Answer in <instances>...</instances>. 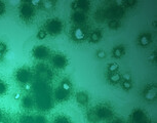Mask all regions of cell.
<instances>
[{
  "label": "cell",
  "instance_id": "5b68a950",
  "mask_svg": "<svg viewBox=\"0 0 157 123\" xmlns=\"http://www.w3.org/2000/svg\"><path fill=\"white\" fill-rule=\"evenodd\" d=\"M71 19H72V20L75 24L81 25V24H83L85 20H86V15H85V13H83V11L77 10V11H74V13H72Z\"/></svg>",
  "mask_w": 157,
  "mask_h": 123
},
{
  "label": "cell",
  "instance_id": "52a82bcc",
  "mask_svg": "<svg viewBox=\"0 0 157 123\" xmlns=\"http://www.w3.org/2000/svg\"><path fill=\"white\" fill-rule=\"evenodd\" d=\"M84 37H85V31L82 28L77 27V28L74 29V31H73V39L75 41H81L84 39Z\"/></svg>",
  "mask_w": 157,
  "mask_h": 123
},
{
  "label": "cell",
  "instance_id": "30bf717a",
  "mask_svg": "<svg viewBox=\"0 0 157 123\" xmlns=\"http://www.w3.org/2000/svg\"><path fill=\"white\" fill-rule=\"evenodd\" d=\"M76 101L79 105H86L88 102V95L84 91H79L76 95Z\"/></svg>",
  "mask_w": 157,
  "mask_h": 123
},
{
  "label": "cell",
  "instance_id": "4dcf8cb0",
  "mask_svg": "<svg viewBox=\"0 0 157 123\" xmlns=\"http://www.w3.org/2000/svg\"><path fill=\"white\" fill-rule=\"evenodd\" d=\"M71 7H72L73 9H78L77 1H75V2H72V4H71Z\"/></svg>",
  "mask_w": 157,
  "mask_h": 123
},
{
  "label": "cell",
  "instance_id": "4fadbf2b",
  "mask_svg": "<svg viewBox=\"0 0 157 123\" xmlns=\"http://www.w3.org/2000/svg\"><path fill=\"white\" fill-rule=\"evenodd\" d=\"M109 80H110L111 83H118L121 80V75L117 72H114V73H111L110 76H109Z\"/></svg>",
  "mask_w": 157,
  "mask_h": 123
},
{
  "label": "cell",
  "instance_id": "cb8c5ba5",
  "mask_svg": "<svg viewBox=\"0 0 157 123\" xmlns=\"http://www.w3.org/2000/svg\"><path fill=\"white\" fill-rule=\"evenodd\" d=\"M99 118L95 113H88V120H89L90 122H95Z\"/></svg>",
  "mask_w": 157,
  "mask_h": 123
},
{
  "label": "cell",
  "instance_id": "7402d4cb",
  "mask_svg": "<svg viewBox=\"0 0 157 123\" xmlns=\"http://www.w3.org/2000/svg\"><path fill=\"white\" fill-rule=\"evenodd\" d=\"M118 69H119V66L118 64H116V63H113V64H111L110 66L108 67V71L110 72V73H114V72H116Z\"/></svg>",
  "mask_w": 157,
  "mask_h": 123
},
{
  "label": "cell",
  "instance_id": "f546056e",
  "mask_svg": "<svg viewBox=\"0 0 157 123\" xmlns=\"http://www.w3.org/2000/svg\"><path fill=\"white\" fill-rule=\"evenodd\" d=\"M136 1H126V2H124L123 4H125V5H129V6H132V5H134L136 4Z\"/></svg>",
  "mask_w": 157,
  "mask_h": 123
},
{
  "label": "cell",
  "instance_id": "9a60e30c",
  "mask_svg": "<svg viewBox=\"0 0 157 123\" xmlns=\"http://www.w3.org/2000/svg\"><path fill=\"white\" fill-rule=\"evenodd\" d=\"M77 5H78V9L87 10L88 7H89V2H88V1H85V0H82V1H77Z\"/></svg>",
  "mask_w": 157,
  "mask_h": 123
},
{
  "label": "cell",
  "instance_id": "d590c367",
  "mask_svg": "<svg viewBox=\"0 0 157 123\" xmlns=\"http://www.w3.org/2000/svg\"><path fill=\"white\" fill-rule=\"evenodd\" d=\"M0 123H4V122H1V121H0Z\"/></svg>",
  "mask_w": 157,
  "mask_h": 123
},
{
  "label": "cell",
  "instance_id": "277c9868",
  "mask_svg": "<svg viewBox=\"0 0 157 123\" xmlns=\"http://www.w3.org/2000/svg\"><path fill=\"white\" fill-rule=\"evenodd\" d=\"M49 54V50L45 46H37L33 50V56L39 60H44L46 59Z\"/></svg>",
  "mask_w": 157,
  "mask_h": 123
},
{
  "label": "cell",
  "instance_id": "83f0119b",
  "mask_svg": "<svg viewBox=\"0 0 157 123\" xmlns=\"http://www.w3.org/2000/svg\"><path fill=\"white\" fill-rule=\"evenodd\" d=\"M6 51V44L3 43V42H0V52L3 54Z\"/></svg>",
  "mask_w": 157,
  "mask_h": 123
},
{
  "label": "cell",
  "instance_id": "4316f807",
  "mask_svg": "<svg viewBox=\"0 0 157 123\" xmlns=\"http://www.w3.org/2000/svg\"><path fill=\"white\" fill-rule=\"evenodd\" d=\"M97 56H98L99 59H105L106 58V52L104 50H100L98 54H97Z\"/></svg>",
  "mask_w": 157,
  "mask_h": 123
},
{
  "label": "cell",
  "instance_id": "9c48e42d",
  "mask_svg": "<svg viewBox=\"0 0 157 123\" xmlns=\"http://www.w3.org/2000/svg\"><path fill=\"white\" fill-rule=\"evenodd\" d=\"M95 114H97V116H98V118H108L111 116V111L109 110L108 108L106 107H102V108H99L98 110H97V112H95Z\"/></svg>",
  "mask_w": 157,
  "mask_h": 123
},
{
  "label": "cell",
  "instance_id": "484cf974",
  "mask_svg": "<svg viewBox=\"0 0 157 123\" xmlns=\"http://www.w3.org/2000/svg\"><path fill=\"white\" fill-rule=\"evenodd\" d=\"M41 5H43L44 8H52L54 5V1H44V2H41Z\"/></svg>",
  "mask_w": 157,
  "mask_h": 123
},
{
  "label": "cell",
  "instance_id": "ffe728a7",
  "mask_svg": "<svg viewBox=\"0 0 157 123\" xmlns=\"http://www.w3.org/2000/svg\"><path fill=\"white\" fill-rule=\"evenodd\" d=\"M132 117H134V120L139 121V120H141L142 118L144 117V113L142 112V111H140V110H136V112L134 113V115H132Z\"/></svg>",
  "mask_w": 157,
  "mask_h": 123
},
{
  "label": "cell",
  "instance_id": "f1b7e54d",
  "mask_svg": "<svg viewBox=\"0 0 157 123\" xmlns=\"http://www.w3.org/2000/svg\"><path fill=\"white\" fill-rule=\"evenodd\" d=\"M4 11H5V5H4V3L1 2L0 1V15H3L4 13Z\"/></svg>",
  "mask_w": 157,
  "mask_h": 123
},
{
  "label": "cell",
  "instance_id": "d6986e66",
  "mask_svg": "<svg viewBox=\"0 0 157 123\" xmlns=\"http://www.w3.org/2000/svg\"><path fill=\"white\" fill-rule=\"evenodd\" d=\"M23 105L25 108H30L32 107V105H33V101L30 99V97H24V100H23Z\"/></svg>",
  "mask_w": 157,
  "mask_h": 123
},
{
  "label": "cell",
  "instance_id": "8fae6325",
  "mask_svg": "<svg viewBox=\"0 0 157 123\" xmlns=\"http://www.w3.org/2000/svg\"><path fill=\"white\" fill-rule=\"evenodd\" d=\"M150 42H151V38H150V36L148 35V34H143L142 36H140V38H139L140 45L145 47V46L149 45Z\"/></svg>",
  "mask_w": 157,
  "mask_h": 123
},
{
  "label": "cell",
  "instance_id": "d4e9b609",
  "mask_svg": "<svg viewBox=\"0 0 157 123\" xmlns=\"http://www.w3.org/2000/svg\"><path fill=\"white\" fill-rule=\"evenodd\" d=\"M6 84L4 83L3 81H1L0 80V95H3V93H5V91H6Z\"/></svg>",
  "mask_w": 157,
  "mask_h": 123
},
{
  "label": "cell",
  "instance_id": "ba28073f",
  "mask_svg": "<svg viewBox=\"0 0 157 123\" xmlns=\"http://www.w3.org/2000/svg\"><path fill=\"white\" fill-rule=\"evenodd\" d=\"M144 97L147 101H154L156 97V88L155 87H149L144 92Z\"/></svg>",
  "mask_w": 157,
  "mask_h": 123
},
{
  "label": "cell",
  "instance_id": "e0dca14e",
  "mask_svg": "<svg viewBox=\"0 0 157 123\" xmlns=\"http://www.w3.org/2000/svg\"><path fill=\"white\" fill-rule=\"evenodd\" d=\"M66 92L65 90H63L62 88L59 90H57V92H56V97H57V100L59 101H62L64 100V99H66Z\"/></svg>",
  "mask_w": 157,
  "mask_h": 123
},
{
  "label": "cell",
  "instance_id": "44dd1931",
  "mask_svg": "<svg viewBox=\"0 0 157 123\" xmlns=\"http://www.w3.org/2000/svg\"><path fill=\"white\" fill-rule=\"evenodd\" d=\"M122 87H123L125 90L131 89V87H132V83H131V80H124V81L122 82Z\"/></svg>",
  "mask_w": 157,
  "mask_h": 123
},
{
  "label": "cell",
  "instance_id": "836d02e7",
  "mask_svg": "<svg viewBox=\"0 0 157 123\" xmlns=\"http://www.w3.org/2000/svg\"><path fill=\"white\" fill-rule=\"evenodd\" d=\"M2 54H1V52H0V60L2 59Z\"/></svg>",
  "mask_w": 157,
  "mask_h": 123
},
{
  "label": "cell",
  "instance_id": "d6a6232c",
  "mask_svg": "<svg viewBox=\"0 0 157 123\" xmlns=\"http://www.w3.org/2000/svg\"><path fill=\"white\" fill-rule=\"evenodd\" d=\"M123 78L125 80H131V76H129V74H125V75H123Z\"/></svg>",
  "mask_w": 157,
  "mask_h": 123
},
{
  "label": "cell",
  "instance_id": "7c38bea8",
  "mask_svg": "<svg viewBox=\"0 0 157 123\" xmlns=\"http://www.w3.org/2000/svg\"><path fill=\"white\" fill-rule=\"evenodd\" d=\"M101 38H102V34H101L100 31H95V32H93V33L90 34L89 40L93 43H97V42H99L101 40Z\"/></svg>",
  "mask_w": 157,
  "mask_h": 123
},
{
  "label": "cell",
  "instance_id": "2e32d148",
  "mask_svg": "<svg viewBox=\"0 0 157 123\" xmlns=\"http://www.w3.org/2000/svg\"><path fill=\"white\" fill-rule=\"evenodd\" d=\"M71 87H72V85H71V82L69 81V80L65 79L62 81V85H61V88H62L63 90H65V91H69L70 89H71Z\"/></svg>",
  "mask_w": 157,
  "mask_h": 123
},
{
  "label": "cell",
  "instance_id": "5bb4252c",
  "mask_svg": "<svg viewBox=\"0 0 157 123\" xmlns=\"http://www.w3.org/2000/svg\"><path fill=\"white\" fill-rule=\"evenodd\" d=\"M123 54H124V47H122V46H118V47L113 49V56H115L116 59H120Z\"/></svg>",
  "mask_w": 157,
  "mask_h": 123
},
{
  "label": "cell",
  "instance_id": "8992f818",
  "mask_svg": "<svg viewBox=\"0 0 157 123\" xmlns=\"http://www.w3.org/2000/svg\"><path fill=\"white\" fill-rule=\"evenodd\" d=\"M17 78L21 83H27L30 79V73L27 70H20L17 73Z\"/></svg>",
  "mask_w": 157,
  "mask_h": 123
},
{
  "label": "cell",
  "instance_id": "603a6c76",
  "mask_svg": "<svg viewBox=\"0 0 157 123\" xmlns=\"http://www.w3.org/2000/svg\"><path fill=\"white\" fill-rule=\"evenodd\" d=\"M46 36H47V33L45 30H40V31H38V33H37V38H38L39 40L44 39Z\"/></svg>",
  "mask_w": 157,
  "mask_h": 123
},
{
  "label": "cell",
  "instance_id": "6da1fadb",
  "mask_svg": "<svg viewBox=\"0 0 157 123\" xmlns=\"http://www.w3.org/2000/svg\"><path fill=\"white\" fill-rule=\"evenodd\" d=\"M63 30V24L60 20L57 19H52L48 20L45 25V31L47 34H50L52 36L59 35Z\"/></svg>",
  "mask_w": 157,
  "mask_h": 123
},
{
  "label": "cell",
  "instance_id": "ac0fdd59",
  "mask_svg": "<svg viewBox=\"0 0 157 123\" xmlns=\"http://www.w3.org/2000/svg\"><path fill=\"white\" fill-rule=\"evenodd\" d=\"M120 27V23H119L117 20H112L109 23V28L112 29V30H116V29H118Z\"/></svg>",
  "mask_w": 157,
  "mask_h": 123
},
{
  "label": "cell",
  "instance_id": "1f68e13d",
  "mask_svg": "<svg viewBox=\"0 0 157 123\" xmlns=\"http://www.w3.org/2000/svg\"><path fill=\"white\" fill-rule=\"evenodd\" d=\"M155 56H156V54H155V52H153V54H152L151 56H149V60H150V61H154Z\"/></svg>",
  "mask_w": 157,
  "mask_h": 123
},
{
  "label": "cell",
  "instance_id": "3957f363",
  "mask_svg": "<svg viewBox=\"0 0 157 123\" xmlns=\"http://www.w3.org/2000/svg\"><path fill=\"white\" fill-rule=\"evenodd\" d=\"M52 63L58 69H63L67 66V59L62 54H54L52 59Z\"/></svg>",
  "mask_w": 157,
  "mask_h": 123
},
{
  "label": "cell",
  "instance_id": "7a4b0ae2",
  "mask_svg": "<svg viewBox=\"0 0 157 123\" xmlns=\"http://www.w3.org/2000/svg\"><path fill=\"white\" fill-rule=\"evenodd\" d=\"M20 15L25 20H31L34 15V7L30 3H24L20 7Z\"/></svg>",
  "mask_w": 157,
  "mask_h": 123
},
{
  "label": "cell",
  "instance_id": "e575fe53",
  "mask_svg": "<svg viewBox=\"0 0 157 123\" xmlns=\"http://www.w3.org/2000/svg\"><path fill=\"white\" fill-rule=\"evenodd\" d=\"M113 123H121V122H119V121H114Z\"/></svg>",
  "mask_w": 157,
  "mask_h": 123
}]
</instances>
